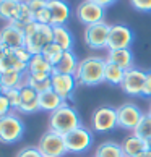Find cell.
I'll list each match as a JSON object with an SVG mask.
<instances>
[{"label": "cell", "instance_id": "obj_8", "mask_svg": "<svg viewBox=\"0 0 151 157\" xmlns=\"http://www.w3.org/2000/svg\"><path fill=\"white\" fill-rule=\"evenodd\" d=\"M77 18L80 23H83L85 26L89 25H96V23L104 21V16H106V8L97 5L93 0H83L78 7H77Z\"/></svg>", "mask_w": 151, "mask_h": 157}, {"label": "cell", "instance_id": "obj_26", "mask_svg": "<svg viewBox=\"0 0 151 157\" xmlns=\"http://www.w3.org/2000/svg\"><path fill=\"white\" fill-rule=\"evenodd\" d=\"M33 21H34L33 11L30 10V7H28L26 0H21L18 13H16V18H15V21H11V25L16 26V28H20V29L23 31L26 28V25H30V23H33Z\"/></svg>", "mask_w": 151, "mask_h": 157}, {"label": "cell", "instance_id": "obj_6", "mask_svg": "<svg viewBox=\"0 0 151 157\" xmlns=\"http://www.w3.org/2000/svg\"><path fill=\"white\" fill-rule=\"evenodd\" d=\"M67 144V151L73 154H81L85 151H88L93 144V135L88 128H85L83 125L75 128L73 131H70L68 135L63 136Z\"/></svg>", "mask_w": 151, "mask_h": 157}, {"label": "cell", "instance_id": "obj_4", "mask_svg": "<svg viewBox=\"0 0 151 157\" xmlns=\"http://www.w3.org/2000/svg\"><path fill=\"white\" fill-rule=\"evenodd\" d=\"M25 135V123L16 113L10 112L0 118V143L13 144Z\"/></svg>", "mask_w": 151, "mask_h": 157}, {"label": "cell", "instance_id": "obj_10", "mask_svg": "<svg viewBox=\"0 0 151 157\" xmlns=\"http://www.w3.org/2000/svg\"><path fill=\"white\" fill-rule=\"evenodd\" d=\"M145 79H146V73L143 70H138L133 67L125 71V76H124L120 88L129 96H141L143 88H145Z\"/></svg>", "mask_w": 151, "mask_h": 157}, {"label": "cell", "instance_id": "obj_20", "mask_svg": "<svg viewBox=\"0 0 151 157\" xmlns=\"http://www.w3.org/2000/svg\"><path fill=\"white\" fill-rule=\"evenodd\" d=\"M65 101L57 94L54 89H49V91H44L39 94V109L44 110V112H49L52 113L54 110H57L59 107H62Z\"/></svg>", "mask_w": 151, "mask_h": 157}, {"label": "cell", "instance_id": "obj_17", "mask_svg": "<svg viewBox=\"0 0 151 157\" xmlns=\"http://www.w3.org/2000/svg\"><path fill=\"white\" fill-rule=\"evenodd\" d=\"M21 91V104H20V109L18 112L21 113H34L38 112L39 109V94L33 88L30 86H23L20 89Z\"/></svg>", "mask_w": 151, "mask_h": 157}, {"label": "cell", "instance_id": "obj_23", "mask_svg": "<svg viewBox=\"0 0 151 157\" xmlns=\"http://www.w3.org/2000/svg\"><path fill=\"white\" fill-rule=\"evenodd\" d=\"M52 29H54V42L59 45V47H62L63 50H72L73 49V36L65 25L52 26Z\"/></svg>", "mask_w": 151, "mask_h": 157}, {"label": "cell", "instance_id": "obj_34", "mask_svg": "<svg viewBox=\"0 0 151 157\" xmlns=\"http://www.w3.org/2000/svg\"><path fill=\"white\" fill-rule=\"evenodd\" d=\"M26 3L30 7V10L33 11V16L38 15L41 10H44L47 7V0H26Z\"/></svg>", "mask_w": 151, "mask_h": 157}, {"label": "cell", "instance_id": "obj_14", "mask_svg": "<svg viewBox=\"0 0 151 157\" xmlns=\"http://www.w3.org/2000/svg\"><path fill=\"white\" fill-rule=\"evenodd\" d=\"M0 42L7 49H18L25 47V33L20 28L13 26L11 23H7L0 29Z\"/></svg>", "mask_w": 151, "mask_h": 157}, {"label": "cell", "instance_id": "obj_21", "mask_svg": "<svg viewBox=\"0 0 151 157\" xmlns=\"http://www.w3.org/2000/svg\"><path fill=\"white\" fill-rule=\"evenodd\" d=\"M80 60L77 59V55L73 54V50H65L62 55V59L59 63L54 67V73H62V75H75L78 68Z\"/></svg>", "mask_w": 151, "mask_h": 157}, {"label": "cell", "instance_id": "obj_22", "mask_svg": "<svg viewBox=\"0 0 151 157\" xmlns=\"http://www.w3.org/2000/svg\"><path fill=\"white\" fill-rule=\"evenodd\" d=\"M25 75L26 73H20V71H5L0 73V83H2L3 91L7 89H21L25 86Z\"/></svg>", "mask_w": 151, "mask_h": 157}, {"label": "cell", "instance_id": "obj_9", "mask_svg": "<svg viewBox=\"0 0 151 157\" xmlns=\"http://www.w3.org/2000/svg\"><path fill=\"white\" fill-rule=\"evenodd\" d=\"M91 123H93L94 131H99V133L114 130L115 126H119L117 125V109L109 107V105H102L99 109H96L94 113H93Z\"/></svg>", "mask_w": 151, "mask_h": 157}, {"label": "cell", "instance_id": "obj_30", "mask_svg": "<svg viewBox=\"0 0 151 157\" xmlns=\"http://www.w3.org/2000/svg\"><path fill=\"white\" fill-rule=\"evenodd\" d=\"M25 86H30V88H33L38 94H41V92H44V91L52 89V81H50V78H47V79H36V78H33L31 75L26 73L25 75Z\"/></svg>", "mask_w": 151, "mask_h": 157}, {"label": "cell", "instance_id": "obj_44", "mask_svg": "<svg viewBox=\"0 0 151 157\" xmlns=\"http://www.w3.org/2000/svg\"><path fill=\"white\" fill-rule=\"evenodd\" d=\"M13 2H21V0H13Z\"/></svg>", "mask_w": 151, "mask_h": 157}, {"label": "cell", "instance_id": "obj_41", "mask_svg": "<svg viewBox=\"0 0 151 157\" xmlns=\"http://www.w3.org/2000/svg\"><path fill=\"white\" fill-rule=\"evenodd\" d=\"M146 147H148V151H151V138L146 139Z\"/></svg>", "mask_w": 151, "mask_h": 157}, {"label": "cell", "instance_id": "obj_27", "mask_svg": "<svg viewBox=\"0 0 151 157\" xmlns=\"http://www.w3.org/2000/svg\"><path fill=\"white\" fill-rule=\"evenodd\" d=\"M94 157H125L124 151H122V146L117 143L112 141H106L97 146Z\"/></svg>", "mask_w": 151, "mask_h": 157}, {"label": "cell", "instance_id": "obj_5", "mask_svg": "<svg viewBox=\"0 0 151 157\" xmlns=\"http://www.w3.org/2000/svg\"><path fill=\"white\" fill-rule=\"evenodd\" d=\"M38 149L41 151V154L44 157H63L68 151H67V144H65V138L59 133L54 131H46L41 136L39 143H38Z\"/></svg>", "mask_w": 151, "mask_h": 157}, {"label": "cell", "instance_id": "obj_35", "mask_svg": "<svg viewBox=\"0 0 151 157\" xmlns=\"http://www.w3.org/2000/svg\"><path fill=\"white\" fill-rule=\"evenodd\" d=\"M130 3L138 11H151V0H130Z\"/></svg>", "mask_w": 151, "mask_h": 157}, {"label": "cell", "instance_id": "obj_1", "mask_svg": "<svg viewBox=\"0 0 151 157\" xmlns=\"http://www.w3.org/2000/svg\"><path fill=\"white\" fill-rule=\"evenodd\" d=\"M25 33V47L31 52V55L42 54L46 45L54 42V29L50 25H41L33 21L23 29Z\"/></svg>", "mask_w": 151, "mask_h": 157}, {"label": "cell", "instance_id": "obj_7", "mask_svg": "<svg viewBox=\"0 0 151 157\" xmlns=\"http://www.w3.org/2000/svg\"><path fill=\"white\" fill-rule=\"evenodd\" d=\"M109 31H111V25H107L106 21L86 26V29H85L86 45L89 49H107Z\"/></svg>", "mask_w": 151, "mask_h": 157}, {"label": "cell", "instance_id": "obj_37", "mask_svg": "<svg viewBox=\"0 0 151 157\" xmlns=\"http://www.w3.org/2000/svg\"><path fill=\"white\" fill-rule=\"evenodd\" d=\"M145 97H151V70L146 71V79H145V88H143V94Z\"/></svg>", "mask_w": 151, "mask_h": 157}, {"label": "cell", "instance_id": "obj_39", "mask_svg": "<svg viewBox=\"0 0 151 157\" xmlns=\"http://www.w3.org/2000/svg\"><path fill=\"white\" fill-rule=\"evenodd\" d=\"M5 50H7V47H5V45H3L2 42H0V59H2V57H3V54H5Z\"/></svg>", "mask_w": 151, "mask_h": 157}, {"label": "cell", "instance_id": "obj_32", "mask_svg": "<svg viewBox=\"0 0 151 157\" xmlns=\"http://www.w3.org/2000/svg\"><path fill=\"white\" fill-rule=\"evenodd\" d=\"M3 96L8 99V102H10V105L13 110H18L20 109V104H21V91L20 89H7V91H3Z\"/></svg>", "mask_w": 151, "mask_h": 157}, {"label": "cell", "instance_id": "obj_19", "mask_svg": "<svg viewBox=\"0 0 151 157\" xmlns=\"http://www.w3.org/2000/svg\"><path fill=\"white\" fill-rule=\"evenodd\" d=\"M122 151H124L125 157H140L145 151H146V141L137 135H130L122 141Z\"/></svg>", "mask_w": 151, "mask_h": 157}, {"label": "cell", "instance_id": "obj_28", "mask_svg": "<svg viewBox=\"0 0 151 157\" xmlns=\"http://www.w3.org/2000/svg\"><path fill=\"white\" fill-rule=\"evenodd\" d=\"M20 8V2H13V0H0V20L11 23L15 21L16 13Z\"/></svg>", "mask_w": 151, "mask_h": 157}, {"label": "cell", "instance_id": "obj_31", "mask_svg": "<svg viewBox=\"0 0 151 157\" xmlns=\"http://www.w3.org/2000/svg\"><path fill=\"white\" fill-rule=\"evenodd\" d=\"M133 135H137L138 138L145 139V141L151 138V115L149 113H143L140 123L133 130Z\"/></svg>", "mask_w": 151, "mask_h": 157}, {"label": "cell", "instance_id": "obj_40", "mask_svg": "<svg viewBox=\"0 0 151 157\" xmlns=\"http://www.w3.org/2000/svg\"><path fill=\"white\" fill-rule=\"evenodd\" d=\"M140 157H151V151H148V149H146V151H145V152H143Z\"/></svg>", "mask_w": 151, "mask_h": 157}, {"label": "cell", "instance_id": "obj_3", "mask_svg": "<svg viewBox=\"0 0 151 157\" xmlns=\"http://www.w3.org/2000/svg\"><path fill=\"white\" fill-rule=\"evenodd\" d=\"M81 126V120L78 112L73 107H70L65 102L62 107H59L57 110L50 113L49 117V130L54 133H59V135L65 136L70 131H73L75 128Z\"/></svg>", "mask_w": 151, "mask_h": 157}, {"label": "cell", "instance_id": "obj_18", "mask_svg": "<svg viewBox=\"0 0 151 157\" xmlns=\"http://www.w3.org/2000/svg\"><path fill=\"white\" fill-rule=\"evenodd\" d=\"M107 62L115 63L122 70L133 68V54L130 49H107Z\"/></svg>", "mask_w": 151, "mask_h": 157}, {"label": "cell", "instance_id": "obj_12", "mask_svg": "<svg viewBox=\"0 0 151 157\" xmlns=\"http://www.w3.org/2000/svg\"><path fill=\"white\" fill-rule=\"evenodd\" d=\"M133 42V33L124 25H112L109 31L107 49H130Z\"/></svg>", "mask_w": 151, "mask_h": 157}, {"label": "cell", "instance_id": "obj_13", "mask_svg": "<svg viewBox=\"0 0 151 157\" xmlns=\"http://www.w3.org/2000/svg\"><path fill=\"white\" fill-rule=\"evenodd\" d=\"M143 117L141 110L133 104H124L117 109V125L125 130H135Z\"/></svg>", "mask_w": 151, "mask_h": 157}, {"label": "cell", "instance_id": "obj_36", "mask_svg": "<svg viewBox=\"0 0 151 157\" xmlns=\"http://www.w3.org/2000/svg\"><path fill=\"white\" fill-rule=\"evenodd\" d=\"M10 112H11V105H10L8 99L3 94H0V118L5 117V115H8Z\"/></svg>", "mask_w": 151, "mask_h": 157}, {"label": "cell", "instance_id": "obj_16", "mask_svg": "<svg viewBox=\"0 0 151 157\" xmlns=\"http://www.w3.org/2000/svg\"><path fill=\"white\" fill-rule=\"evenodd\" d=\"M5 71H20V73H26L28 71V63L21 62L16 57L13 49H7L3 57L0 59V73Z\"/></svg>", "mask_w": 151, "mask_h": 157}, {"label": "cell", "instance_id": "obj_42", "mask_svg": "<svg viewBox=\"0 0 151 157\" xmlns=\"http://www.w3.org/2000/svg\"><path fill=\"white\" fill-rule=\"evenodd\" d=\"M0 94H3V88H2V83H0Z\"/></svg>", "mask_w": 151, "mask_h": 157}, {"label": "cell", "instance_id": "obj_43", "mask_svg": "<svg viewBox=\"0 0 151 157\" xmlns=\"http://www.w3.org/2000/svg\"><path fill=\"white\" fill-rule=\"evenodd\" d=\"M148 113H149V115H151V105H149V110H148Z\"/></svg>", "mask_w": 151, "mask_h": 157}, {"label": "cell", "instance_id": "obj_15", "mask_svg": "<svg viewBox=\"0 0 151 157\" xmlns=\"http://www.w3.org/2000/svg\"><path fill=\"white\" fill-rule=\"evenodd\" d=\"M47 8L50 11L52 26H62L70 18V7L65 0H47Z\"/></svg>", "mask_w": 151, "mask_h": 157}, {"label": "cell", "instance_id": "obj_29", "mask_svg": "<svg viewBox=\"0 0 151 157\" xmlns=\"http://www.w3.org/2000/svg\"><path fill=\"white\" fill-rule=\"evenodd\" d=\"M63 50L62 47H59L55 42H50L49 45H46L44 50H42V55H44V59L47 60L52 67H55L57 63H59V60L62 59V55H63Z\"/></svg>", "mask_w": 151, "mask_h": 157}, {"label": "cell", "instance_id": "obj_11", "mask_svg": "<svg viewBox=\"0 0 151 157\" xmlns=\"http://www.w3.org/2000/svg\"><path fill=\"white\" fill-rule=\"evenodd\" d=\"M50 81H52V89H54L65 102L73 96L75 88H77V84H78V81H77V78H75V75L52 73Z\"/></svg>", "mask_w": 151, "mask_h": 157}, {"label": "cell", "instance_id": "obj_38", "mask_svg": "<svg viewBox=\"0 0 151 157\" xmlns=\"http://www.w3.org/2000/svg\"><path fill=\"white\" fill-rule=\"evenodd\" d=\"M93 2H96L97 5H101V7L107 8V7H111L112 3H115V2H117V0H93Z\"/></svg>", "mask_w": 151, "mask_h": 157}, {"label": "cell", "instance_id": "obj_33", "mask_svg": "<svg viewBox=\"0 0 151 157\" xmlns=\"http://www.w3.org/2000/svg\"><path fill=\"white\" fill-rule=\"evenodd\" d=\"M16 157H44L42 154H41V151L38 149V146H26L23 147L18 154H16Z\"/></svg>", "mask_w": 151, "mask_h": 157}, {"label": "cell", "instance_id": "obj_2", "mask_svg": "<svg viewBox=\"0 0 151 157\" xmlns=\"http://www.w3.org/2000/svg\"><path fill=\"white\" fill-rule=\"evenodd\" d=\"M104 68H106V59L102 57H86L78 63L75 71L78 84L85 86H96L104 81Z\"/></svg>", "mask_w": 151, "mask_h": 157}, {"label": "cell", "instance_id": "obj_25", "mask_svg": "<svg viewBox=\"0 0 151 157\" xmlns=\"http://www.w3.org/2000/svg\"><path fill=\"white\" fill-rule=\"evenodd\" d=\"M125 76V70H122L115 63H111L106 60V68H104V81L114 86H120Z\"/></svg>", "mask_w": 151, "mask_h": 157}, {"label": "cell", "instance_id": "obj_24", "mask_svg": "<svg viewBox=\"0 0 151 157\" xmlns=\"http://www.w3.org/2000/svg\"><path fill=\"white\" fill-rule=\"evenodd\" d=\"M26 73H54V67L44 59L42 54H36L31 57V60L28 62V71Z\"/></svg>", "mask_w": 151, "mask_h": 157}]
</instances>
